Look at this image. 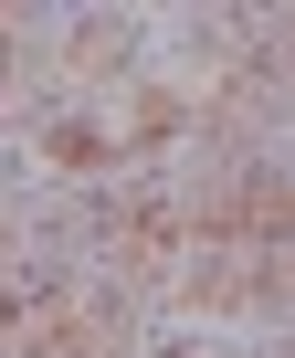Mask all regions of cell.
Instances as JSON below:
<instances>
[{
    "instance_id": "obj_1",
    "label": "cell",
    "mask_w": 295,
    "mask_h": 358,
    "mask_svg": "<svg viewBox=\"0 0 295 358\" xmlns=\"http://www.w3.org/2000/svg\"><path fill=\"white\" fill-rule=\"evenodd\" d=\"M22 348H32V358H106V327H95V316H43Z\"/></svg>"
}]
</instances>
